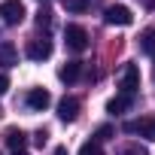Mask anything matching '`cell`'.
Listing matches in <instances>:
<instances>
[{
  "label": "cell",
  "instance_id": "cell-21",
  "mask_svg": "<svg viewBox=\"0 0 155 155\" xmlns=\"http://www.w3.org/2000/svg\"><path fill=\"white\" fill-rule=\"evenodd\" d=\"M52 155H67V146H55V152Z\"/></svg>",
  "mask_w": 155,
  "mask_h": 155
},
{
  "label": "cell",
  "instance_id": "cell-15",
  "mask_svg": "<svg viewBox=\"0 0 155 155\" xmlns=\"http://www.w3.org/2000/svg\"><path fill=\"white\" fill-rule=\"evenodd\" d=\"M88 3H91V0H64V9H70V12H85Z\"/></svg>",
  "mask_w": 155,
  "mask_h": 155
},
{
  "label": "cell",
  "instance_id": "cell-23",
  "mask_svg": "<svg viewBox=\"0 0 155 155\" xmlns=\"http://www.w3.org/2000/svg\"><path fill=\"white\" fill-rule=\"evenodd\" d=\"M18 155H25V152H18Z\"/></svg>",
  "mask_w": 155,
  "mask_h": 155
},
{
  "label": "cell",
  "instance_id": "cell-12",
  "mask_svg": "<svg viewBox=\"0 0 155 155\" xmlns=\"http://www.w3.org/2000/svg\"><path fill=\"white\" fill-rule=\"evenodd\" d=\"M140 52L149 55V58H155V28H146L140 34Z\"/></svg>",
  "mask_w": 155,
  "mask_h": 155
},
{
  "label": "cell",
  "instance_id": "cell-14",
  "mask_svg": "<svg viewBox=\"0 0 155 155\" xmlns=\"http://www.w3.org/2000/svg\"><path fill=\"white\" fill-rule=\"evenodd\" d=\"M79 155H104V143H97V140H88V143H82Z\"/></svg>",
  "mask_w": 155,
  "mask_h": 155
},
{
  "label": "cell",
  "instance_id": "cell-3",
  "mask_svg": "<svg viewBox=\"0 0 155 155\" xmlns=\"http://www.w3.org/2000/svg\"><path fill=\"white\" fill-rule=\"evenodd\" d=\"M128 134H140L143 140H155V116H140L134 122H125Z\"/></svg>",
  "mask_w": 155,
  "mask_h": 155
},
{
  "label": "cell",
  "instance_id": "cell-1",
  "mask_svg": "<svg viewBox=\"0 0 155 155\" xmlns=\"http://www.w3.org/2000/svg\"><path fill=\"white\" fill-rule=\"evenodd\" d=\"M64 43H67V49L70 52H85L88 49V34H85V28H79V25H67L64 28Z\"/></svg>",
  "mask_w": 155,
  "mask_h": 155
},
{
  "label": "cell",
  "instance_id": "cell-10",
  "mask_svg": "<svg viewBox=\"0 0 155 155\" xmlns=\"http://www.w3.org/2000/svg\"><path fill=\"white\" fill-rule=\"evenodd\" d=\"M6 146H9L15 155H18V152H25V149H28V134H25V131H18V128H9V131H6Z\"/></svg>",
  "mask_w": 155,
  "mask_h": 155
},
{
  "label": "cell",
  "instance_id": "cell-9",
  "mask_svg": "<svg viewBox=\"0 0 155 155\" xmlns=\"http://www.w3.org/2000/svg\"><path fill=\"white\" fill-rule=\"evenodd\" d=\"M134 107V97H128V94H116L113 101H107V113L110 116H122V113H128Z\"/></svg>",
  "mask_w": 155,
  "mask_h": 155
},
{
  "label": "cell",
  "instance_id": "cell-19",
  "mask_svg": "<svg viewBox=\"0 0 155 155\" xmlns=\"http://www.w3.org/2000/svg\"><path fill=\"white\" fill-rule=\"evenodd\" d=\"M46 140H49V131H46V128H40V131L34 134V143H37V146H46Z\"/></svg>",
  "mask_w": 155,
  "mask_h": 155
},
{
  "label": "cell",
  "instance_id": "cell-5",
  "mask_svg": "<svg viewBox=\"0 0 155 155\" xmlns=\"http://www.w3.org/2000/svg\"><path fill=\"white\" fill-rule=\"evenodd\" d=\"M119 88H122L119 94H128V97L137 94V88H140V67H137V64H128V67H125V73H122V85H119Z\"/></svg>",
  "mask_w": 155,
  "mask_h": 155
},
{
  "label": "cell",
  "instance_id": "cell-13",
  "mask_svg": "<svg viewBox=\"0 0 155 155\" xmlns=\"http://www.w3.org/2000/svg\"><path fill=\"white\" fill-rule=\"evenodd\" d=\"M0 64L3 67H15L18 64V52L12 43H0Z\"/></svg>",
  "mask_w": 155,
  "mask_h": 155
},
{
  "label": "cell",
  "instance_id": "cell-2",
  "mask_svg": "<svg viewBox=\"0 0 155 155\" xmlns=\"http://www.w3.org/2000/svg\"><path fill=\"white\" fill-rule=\"evenodd\" d=\"M0 18H3V25H9V28L21 25L25 3H21V0H3V3H0Z\"/></svg>",
  "mask_w": 155,
  "mask_h": 155
},
{
  "label": "cell",
  "instance_id": "cell-8",
  "mask_svg": "<svg viewBox=\"0 0 155 155\" xmlns=\"http://www.w3.org/2000/svg\"><path fill=\"white\" fill-rule=\"evenodd\" d=\"M25 101H28V107H31V110H37V113H43V110H46V107L52 104V94H49L46 88H31Z\"/></svg>",
  "mask_w": 155,
  "mask_h": 155
},
{
  "label": "cell",
  "instance_id": "cell-20",
  "mask_svg": "<svg viewBox=\"0 0 155 155\" xmlns=\"http://www.w3.org/2000/svg\"><path fill=\"white\" fill-rule=\"evenodd\" d=\"M6 88H9V76H3V73H0V97L6 94Z\"/></svg>",
  "mask_w": 155,
  "mask_h": 155
},
{
  "label": "cell",
  "instance_id": "cell-11",
  "mask_svg": "<svg viewBox=\"0 0 155 155\" xmlns=\"http://www.w3.org/2000/svg\"><path fill=\"white\" fill-rule=\"evenodd\" d=\"M79 73H82V61H67V64H61V70H58V79H61V82H76V79H79Z\"/></svg>",
  "mask_w": 155,
  "mask_h": 155
},
{
  "label": "cell",
  "instance_id": "cell-17",
  "mask_svg": "<svg viewBox=\"0 0 155 155\" xmlns=\"http://www.w3.org/2000/svg\"><path fill=\"white\" fill-rule=\"evenodd\" d=\"M37 25H40V28H49V25H52V12H49V9H40V15H37Z\"/></svg>",
  "mask_w": 155,
  "mask_h": 155
},
{
  "label": "cell",
  "instance_id": "cell-18",
  "mask_svg": "<svg viewBox=\"0 0 155 155\" xmlns=\"http://www.w3.org/2000/svg\"><path fill=\"white\" fill-rule=\"evenodd\" d=\"M110 134H113V128H110V125H104V128H97V134H94L91 140H97V143H104V140H110Z\"/></svg>",
  "mask_w": 155,
  "mask_h": 155
},
{
  "label": "cell",
  "instance_id": "cell-7",
  "mask_svg": "<svg viewBox=\"0 0 155 155\" xmlns=\"http://www.w3.org/2000/svg\"><path fill=\"white\" fill-rule=\"evenodd\" d=\"M25 52H28L31 61H46V58L52 55V43H49V40H31Z\"/></svg>",
  "mask_w": 155,
  "mask_h": 155
},
{
  "label": "cell",
  "instance_id": "cell-16",
  "mask_svg": "<svg viewBox=\"0 0 155 155\" xmlns=\"http://www.w3.org/2000/svg\"><path fill=\"white\" fill-rule=\"evenodd\" d=\"M119 155H149V152H146L140 143H131V146H122V149H119Z\"/></svg>",
  "mask_w": 155,
  "mask_h": 155
},
{
  "label": "cell",
  "instance_id": "cell-22",
  "mask_svg": "<svg viewBox=\"0 0 155 155\" xmlns=\"http://www.w3.org/2000/svg\"><path fill=\"white\" fill-rule=\"evenodd\" d=\"M152 79H155V67H152Z\"/></svg>",
  "mask_w": 155,
  "mask_h": 155
},
{
  "label": "cell",
  "instance_id": "cell-4",
  "mask_svg": "<svg viewBox=\"0 0 155 155\" xmlns=\"http://www.w3.org/2000/svg\"><path fill=\"white\" fill-rule=\"evenodd\" d=\"M104 18H107V25H119V28H128V25L134 21V12H131L128 6H122V3H113V6H107Z\"/></svg>",
  "mask_w": 155,
  "mask_h": 155
},
{
  "label": "cell",
  "instance_id": "cell-6",
  "mask_svg": "<svg viewBox=\"0 0 155 155\" xmlns=\"http://www.w3.org/2000/svg\"><path fill=\"white\" fill-rule=\"evenodd\" d=\"M79 110H82L79 97H64V101L58 104V119H61V122H76Z\"/></svg>",
  "mask_w": 155,
  "mask_h": 155
}]
</instances>
